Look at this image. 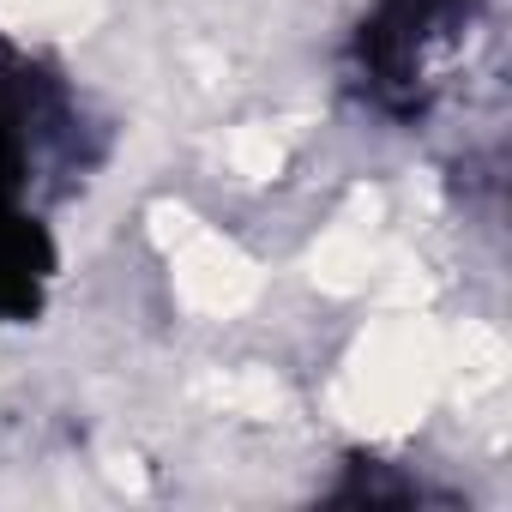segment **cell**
<instances>
[{"instance_id": "1", "label": "cell", "mask_w": 512, "mask_h": 512, "mask_svg": "<svg viewBox=\"0 0 512 512\" xmlns=\"http://www.w3.org/2000/svg\"><path fill=\"white\" fill-rule=\"evenodd\" d=\"M470 13H476V0H380V13L362 37L374 91L398 109L422 103V91L434 85V67L446 61L452 37L470 25Z\"/></svg>"}, {"instance_id": "2", "label": "cell", "mask_w": 512, "mask_h": 512, "mask_svg": "<svg viewBox=\"0 0 512 512\" xmlns=\"http://www.w3.org/2000/svg\"><path fill=\"white\" fill-rule=\"evenodd\" d=\"M49 272V241L19 205V145L0 115V314H31Z\"/></svg>"}]
</instances>
